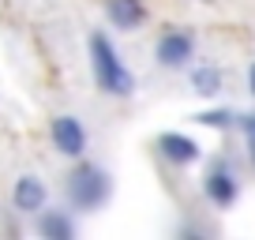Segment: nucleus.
Masks as SVG:
<instances>
[{
  "instance_id": "423d86ee",
  "label": "nucleus",
  "mask_w": 255,
  "mask_h": 240,
  "mask_svg": "<svg viewBox=\"0 0 255 240\" xmlns=\"http://www.w3.org/2000/svg\"><path fill=\"white\" fill-rule=\"evenodd\" d=\"M154 146H158L161 161H169V165H176V169H188V165H195V161L203 158V146L191 135H184V131H161Z\"/></svg>"
},
{
  "instance_id": "ddd939ff",
  "label": "nucleus",
  "mask_w": 255,
  "mask_h": 240,
  "mask_svg": "<svg viewBox=\"0 0 255 240\" xmlns=\"http://www.w3.org/2000/svg\"><path fill=\"white\" fill-rule=\"evenodd\" d=\"M248 90H252V98H255V60L248 64Z\"/></svg>"
},
{
  "instance_id": "9d476101",
  "label": "nucleus",
  "mask_w": 255,
  "mask_h": 240,
  "mask_svg": "<svg viewBox=\"0 0 255 240\" xmlns=\"http://www.w3.org/2000/svg\"><path fill=\"white\" fill-rule=\"evenodd\" d=\"M188 83H191V90H195L199 98H218L222 87H225V72L218 64H191Z\"/></svg>"
},
{
  "instance_id": "20e7f679",
  "label": "nucleus",
  "mask_w": 255,
  "mask_h": 240,
  "mask_svg": "<svg viewBox=\"0 0 255 240\" xmlns=\"http://www.w3.org/2000/svg\"><path fill=\"white\" fill-rule=\"evenodd\" d=\"M49 143H53L56 154H64V158H72V161H79V158H87V150H90V131L83 128V120H79V117H72V113H60V117L49 120Z\"/></svg>"
},
{
  "instance_id": "0eeeda50",
  "label": "nucleus",
  "mask_w": 255,
  "mask_h": 240,
  "mask_svg": "<svg viewBox=\"0 0 255 240\" xmlns=\"http://www.w3.org/2000/svg\"><path fill=\"white\" fill-rule=\"evenodd\" d=\"M11 207L19 210V214H38V210L49 207V188L41 176L34 173H23L15 176V184H11Z\"/></svg>"
},
{
  "instance_id": "f257e3e1",
  "label": "nucleus",
  "mask_w": 255,
  "mask_h": 240,
  "mask_svg": "<svg viewBox=\"0 0 255 240\" xmlns=\"http://www.w3.org/2000/svg\"><path fill=\"white\" fill-rule=\"evenodd\" d=\"M87 53H90V72H94V83L102 94H109V98H131L135 94V75L124 64L120 49L113 45V38L105 30H94L87 38Z\"/></svg>"
},
{
  "instance_id": "7ed1b4c3",
  "label": "nucleus",
  "mask_w": 255,
  "mask_h": 240,
  "mask_svg": "<svg viewBox=\"0 0 255 240\" xmlns=\"http://www.w3.org/2000/svg\"><path fill=\"white\" fill-rule=\"evenodd\" d=\"M203 199L214 210H229L240 199V173L229 158H214L203 173Z\"/></svg>"
},
{
  "instance_id": "4468645a",
  "label": "nucleus",
  "mask_w": 255,
  "mask_h": 240,
  "mask_svg": "<svg viewBox=\"0 0 255 240\" xmlns=\"http://www.w3.org/2000/svg\"><path fill=\"white\" fill-rule=\"evenodd\" d=\"M248 161H252V165H255V135L248 139Z\"/></svg>"
},
{
  "instance_id": "39448f33",
  "label": "nucleus",
  "mask_w": 255,
  "mask_h": 240,
  "mask_svg": "<svg viewBox=\"0 0 255 240\" xmlns=\"http://www.w3.org/2000/svg\"><path fill=\"white\" fill-rule=\"evenodd\" d=\"M195 49H199L195 34L176 26V30H165L154 41V60H158V68H165V72H180V68H191Z\"/></svg>"
},
{
  "instance_id": "f03ea898",
  "label": "nucleus",
  "mask_w": 255,
  "mask_h": 240,
  "mask_svg": "<svg viewBox=\"0 0 255 240\" xmlns=\"http://www.w3.org/2000/svg\"><path fill=\"white\" fill-rule=\"evenodd\" d=\"M64 199H68V207L75 214H94V210H102L113 199V176L98 161L79 158V165L64 180Z\"/></svg>"
},
{
  "instance_id": "1a4fd4ad",
  "label": "nucleus",
  "mask_w": 255,
  "mask_h": 240,
  "mask_svg": "<svg viewBox=\"0 0 255 240\" xmlns=\"http://www.w3.org/2000/svg\"><path fill=\"white\" fill-rule=\"evenodd\" d=\"M105 15H109V23L117 30L131 34L135 26L146 23V4L143 0H105Z\"/></svg>"
},
{
  "instance_id": "9b49d317",
  "label": "nucleus",
  "mask_w": 255,
  "mask_h": 240,
  "mask_svg": "<svg viewBox=\"0 0 255 240\" xmlns=\"http://www.w3.org/2000/svg\"><path fill=\"white\" fill-rule=\"evenodd\" d=\"M195 120H199L203 128H233V124H237V113H233V109H207V113H199Z\"/></svg>"
},
{
  "instance_id": "6e6552de",
  "label": "nucleus",
  "mask_w": 255,
  "mask_h": 240,
  "mask_svg": "<svg viewBox=\"0 0 255 240\" xmlns=\"http://www.w3.org/2000/svg\"><path fill=\"white\" fill-rule=\"evenodd\" d=\"M72 214H75L72 207H53V210L45 207V210H38V214H34L38 218V222H34V233H38L41 240H72L75 233H79Z\"/></svg>"
},
{
  "instance_id": "f8f14e48",
  "label": "nucleus",
  "mask_w": 255,
  "mask_h": 240,
  "mask_svg": "<svg viewBox=\"0 0 255 240\" xmlns=\"http://www.w3.org/2000/svg\"><path fill=\"white\" fill-rule=\"evenodd\" d=\"M237 128L244 131V139L255 135V113H237Z\"/></svg>"
}]
</instances>
